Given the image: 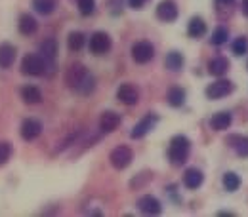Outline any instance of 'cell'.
Masks as SVG:
<instances>
[{"label":"cell","mask_w":248,"mask_h":217,"mask_svg":"<svg viewBox=\"0 0 248 217\" xmlns=\"http://www.w3.org/2000/svg\"><path fill=\"white\" fill-rule=\"evenodd\" d=\"M65 84L69 88H73L75 92L86 95V93H90L93 90V76L88 74V71H86V67L82 63H75L65 72Z\"/></svg>","instance_id":"obj_1"},{"label":"cell","mask_w":248,"mask_h":217,"mask_svg":"<svg viewBox=\"0 0 248 217\" xmlns=\"http://www.w3.org/2000/svg\"><path fill=\"white\" fill-rule=\"evenodd\" d=\"M189 151H191V141L187 139L186 135H176L170 141L168 158H170V162L174 166H182V164H186L187 158H189Z\"/></svg>","instance_id":"obj_2"},{"label":"cell","mask_w":248,"mask_h":217,"mask_svg":"<svg viewBox=\"0 0 248 217\" xmlns=\"http://www.w3.org/2000/svg\"><path fill=\"white\" fill-rule=\"evenodd\" d=\"M46 71V61L42 56H36V54H29L23 58L21 61V72L23 74H31V76H40L44 74Z\"/></svg>","instance_id":"obj_3"},{"label":"cell","mask_w":248,"mask_h":217,"mask_svg":"<svg viewBox=\"0 0 248 217\" xmlns=\"http://www.w3.org/2000/svg\"><path fill=\"white\" fill-rule=\"evenodd\" d=\"M109 160H111V166L115 168V170H124V168H128L130 164H132V160H134V153H132V149L130 147H117V149H113L111 151V155H109Z\"/></svg>","instance_id":"obj_4"},{"label":"cell","mask_w":248,"mask_h":217,"mask_svg":"<svg viewBox=\"0 0 248 217\" xmlns=\"http://www.w3.org/2000/svg\"><path fill=\"white\" fill-rule=\"evenodd\" d=\"M132 58H134V61L140 63V65L149 63L155 58V48H153V44L147 42V40L136 42V44L132 46Z\"/></svg>","instance_id":"obj_5"},{"label":"cell","mask_w":248,"mask_h":217,"mask_svg":"<svg viewBox=\"0 0 248 217\" xmlns=\"http://www.w3.org/2000/svg\"><path fill=\"white\" fill-rule=\"evenodd\" d=\"M90 50H92V54H95V56L107 54L111 50V38H109V34L103 31L93 32L92 36H90Z\"/></svg>","instance_id":"obj_6"},{"label":"cell","mask_w":248,"mask_h":217,"mask_svg":"<svg viewBox=\"0 0 248 217\" xmlns=\"http://www.w3.org/2000/svg\"><path fill=\"white\" fill-rule=\"evenodd\" d=\"M231 92H233V82L219 78V80L212 82V84L206 88V97H208V99H221V97L229 95Z\"/></svg>","instance_id":"obj_7"},{"label":"cell","mask_w":248,"mask_h":217,"mask_svg":"<svg viewBox=\"0 0 248 217\" xmlns=\"http://www.w3.org/2000/svg\"><path fill=\"white\" fill-rule=\"evenodd\" d=\"M156 120H158V116H156V115H147L145 118H141L138 124L132 128L130 137H132V139H141V137H145V135L155 128Z\"/></svg>","instance_id":"obj_8"},{"label":"cell","mask_w":248,"mask_h":217,"mask_svg":"<svg viewBox=\"0 0 248 217\" xmlns=\"http://www.w3.org/2000/svg\"><path fill=\"white\" fill-rule=\"evenodd\" d=\"M156 17L160 21H176L178 19V6L174 0H162L158 6H156Z\"/></svg>","instance_id":"obj_9"},{"label":"cell","mask_w":248,"mask_h":217,"mask_svg":"<svg viewBox=\"0 0 248 217\" xmlns=\"http://www.w3.org/2000/svg\"><path fill=\"white\" fill-rule=\"evenodd\" d=\"M117 99L124 105H136L140 101V92L132 84H121L117 90Z\"/></svg>","instance_id":"obj_10"},{"label":"cell","mask_w":248,"mask_h":217,"mask_svg":"<svg viewBox=\"0 0 248 217\" xmlns=\"http://www.w3.org/2000/svg\"><path fill=\"white\" fill-rule=\"evenodd\" d=\"M138 208H140L143 214H147V216H158V214L162 212L160 202L156 200L155 196H151V194L141 196V198L138 200Z\"/></svg>","instance_id":"obj_11"},{"label":"cell","mask_w":248,"mask_h":217,"mask_svg":"<svg viewBox=\"0 0 248 217\" xmlns=\"http://www.w3.org/2000/svg\"><path fill=\"white\" fill-rule=\"evenodd\" d=\"M121 124V115H117L115 111H105L103 115H101V118H99V130L103 131V133H111V131H115L117 128Z\"/></svg>","instance_id":"obj_12"},{"label":"cell","mask_w":248,"mask_h":217,"mask_svg":"<svg viewBox=\"0 0 248 217\" xmlns=\"http://www.w3.org/2000/svg\"><path fill=\"white\" fill-rule=\"evenodd\" d=\"M40 133H42V124L38 120H34V118H25L23 120V124H21V137L25 141L36 139Z\"/></svg>","instance_id":"obj_13"},{"label":"cell","mask_w":248,"mask_h":217,"mask_svg":"<svg viewBox=\"0 0 248 217\" xmlns=\"http://www.w3.org/2000/svg\"><path fill=\"white\" fill-rule=\"evenodd\" d=\"M16 48L12 46V44H8V42H4V44H0V67L2 69H10L14 61H16Z\"/></svg>","instance_id":"obj_14"},{"label":"cell","mask_w":248,"mask_h":217,"mask_svg":"<svg viewBox=\"0 0 248 217\" xmlns=\"http://www.w3.org/2000/svg\"><path fill=\"white\" fill-rule=\"evenodd\" d=\"M202 179H204V175L197 168H189V170H186V174H184V185L187 188H199V187L202 185Z\"/></svg>","instance_id":"obj_15"},{"label":"cell","mask_w":248,"mask_h":217,"mask_svg":"<svg viewBox=\"0 0 248 217\" xmlns=\"http://www.w3.org/2000/svg\"><path fill=\"white\" fill-rule=\"evenodd\" d=\"M40 56L44 58V61H54L58 56V42L56 38H46L40 44Z\"/></svg>","instance_id":"obj_16"},{"label":"cell","mask_w":248,"mask_h":217,"mask_svg":"<svg viewBox=\"0 0 248 217\" xmlns=\"http://www.w3.org/2000/svg\"><path fill=\"white\" fill-rule=\"evenodd\" d=\"M17 27H19V32L21 34H25V36H31L36 32L38 29V23H36V19L29 15V14H23L21 17H19V23H17Z\"/></svg>","instance_id":"obj_17"},{"label":"cell","mask_w":248,"mask_h":217,"mask_svg":"<svg viewBox=\"0 0 248 217\" xmlns=\"http://www.w3.org/2000/svg\"><path fill=\"white\" fill-rule=\"evenodd\" d=\"M227 71H229V61L225 58H221V56L210 59V63H208V72L212 76H223Z\"/></svg>","instance_id":"obj_18"},{"label":"cell","mask_w":248,"mask_h":217,"mask_svg":"<svg viewBox=\"0 0 248 217\" xmlns=\"http://www.w3.org/2000/svg\"><path fill=\"white\" fill-rule=\"evenodd\" d=\"M233 122V116L229 115V113H217L214 115L212 118H210V126H212V130H216V131H223V130H227L229 126Z\"/></svg>","instance_id":"obj_19"},{"label":"cell","mask_w":248,"mask_h":217,"mask_svg":"<svg viewBox=\"0 0 248 217\" xmlns=\"http://www.w3.org/2000/svg\"><path fill=\"white\" fill-rule=\"evenodd\" d=\"M187 32L191 38H201L206 34V23L201 19V17H193L187 25Z\"/></svg>","instance_id":"obj_20"},{"label":"cell","mask_w":248,"mask_h":217,"mask_svg":"<svg viewBox=\"0 0 248 217\" xmlns=\"http://www.w3.org/2000/svg\"><path fill=\"white\" fill-rule=\"evenodd\" d=\"M227 143L237 151V155L247 158L248 156V137H241V135H233L227 139Z\"/></svg>","instance_id":"obj_21"},{"label":"cell","mask_w":248,"mask_h":217,"mask_svg":"<svg viewBox=\"0 0 248 217\" xmlns=\"http://www.w3.org/2000/svg\"><path fill=\"white\" fill-rule=\"evenodd\" d=\"M21 99L29 105H36L42 99V92L36 86H25V88H21Z\"/></svg>","instance_id":"obj_22"},{"label":"cell","mask_w":248,"mask_h":217,"mask_svg":"<svg viewBox=\"0 0 248 217\" xmlns=\"http://www.w3.org/2000/svg\"><path fill=\"white\" fill-rule=\"evenodd\" d=\"M84 42H86V38H84V34L80 31H73L69 34V38H67V46H69L71 52H80Z\"/></svg>","instance_id":"obj_23"},{"label":"cell","mask_w":248,"mask_h":217,"mask_svg":"<svg viewBox=\"0 0 248 217\" xmlns=\"http://www.w3.org/2000/svg\"><path fill=\"white\" fill-rule=\"evenodd\" d=\"M168 103L172 105V107H182L184 103H186V92L182 90V88H178V86H174V88H170L168 90Z\"/></svg>","instance_id":"obj_24"},{"label":"cell","mask_w":248,"mask_h":217,"mask_svg":"<svg viewBox=\"0 0 248 217\" xmlns=\"http://www.w3.org/2000/svg\"><path fill=\"white\" fill-rule=\"evenodd\" d=\"M164 65H166V69H170V71H180V69L184 67V56H182L180 52H170V54L166 56V59H164Z\"/></svg>","instance_id":"obj_25"},{"label":"cell","mask_w":248,"mask_h":217,"mask_svg":"<svg viewBox=\"0 0 248 217\" xmlns=\"http://www.w3.org/2000/svg\"><path fill=\"white\" fill-rule=\"evenodd\" d=\"M32 8L42 15H50L56 10V0H32Z\"/></svg>","instance_id":"obj_26"},{"label":"cell","mask_w":248,"mask_h":217,"mask_svg":"<svg viewBox=\"0 0 248 217\" xmlns=\"http://www.w3.org/2000/svg\"><path fill=\"white\" fill-rule=\"evenodd\" d=\"M223 187H225L229 192L237 190V188L241 187V177H239L237 174H233V172H227V174L223 175Z\"/></svg>","instance_id":"obj_27"},{"label":"cell","mask_w":248,"mask_h":217,"mask_svg":"<svg viewBox=\"0 0 248 217\" xmlns=\"http://www.w3.org/2000/svg\"><path fill=\"white\" fill-rule=\"evenodd\" d=\"M227 38H229V32H227V29L225 27H217L216 31L212 32V44L214 46H221V44H225L227 42Z\"/></svg>","instance_id":"obj_28"},{"label":"cell","mask_w":248,"mask_h":217,"mask_svg":"<svg viewBox=\"0 0 248 217\" xmlns=\"http://www.w3.org/2000/svg\"><path fill=\"white\" fill-rule=\"evenodd\" d=\"M78 4V12L82 15H90L93 14V8H95V0H77Z\"/></svg>","instance_id":"obj_29"},{"label":"cell","mask_w":248,"mask_h":217,"mask_svg":"<svg viewBox=\"0 0 248 217\" xmlns=\"http://www.w3.org/2000/svg\"><path fill=\"white\" fill-rule=\"evenodd\" d=\"M247 52H248V40L245 38V36L237 38V40L233 42V54L243 56V54H247Z\"/></svg>","instance_id":"obj_30"},{"label":"cell","mask_w":248,"mask_h":217,"mask_svg":"<svg viewBox=\"0 0 248 217\" xmlns=\"http://www.w3.org/2000/svg\"><path fill=\"white\" fill-rule=\"evenodd\" d=\"M12 156V147L6 141H0V166H4Z\"/></svg>","instance_id":"obj_31"},{"label":"cell","mask_w":248,"mask_h":217,"mask_svg":"<svg viewBox=\"0 0 248 217\" xmlns=\"http://www.w3.org/2000/svg\"><path fill=\"white\" fill-rule=\"evenodd\" d=\"M128 2H130V6H132V8H136V10H138V8H143L147 0H128Z\"/></svg>","instance_id":"obj_32"},{"label":"cell","mask_w":248,"mask_h":217,"mask_svg":"<svg viewBox=\"0 0 248 217\" xmlns=\"http://www.w3.org/2000/svg\"><path fill=\"white\" fill-rule=\"evenodd\" d=\"M241 10L245 15H248V0H241Z\"/></svg>","instance_id":"obj_33"},{"label":"cell","mask_w":248,"mask_h":217,"mask_svg":"<svg viewBox=\"0 0 248 217\" xmlns=\"http://www.w3.org/2000/svg\"><path fill=\"white\" fill-rule=\"evenodd\" d=\"M219 4H225V6H231L233 4V0H217Z\"/></svg>","instance_id":"obj_34"}]
</instances>
